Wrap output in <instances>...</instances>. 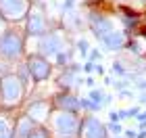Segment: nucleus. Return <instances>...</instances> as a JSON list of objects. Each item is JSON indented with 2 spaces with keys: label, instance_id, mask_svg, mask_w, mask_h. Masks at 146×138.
I'll list each match as a JSON object with an SVG mask.
<instances>
[{
  "label": "nucleus",
  "instance_id": "obj_1",
  "mask_svg": "<svg viewBox=\"0 0 146 138\" xmlns=\"http://www.w3.org/2000/svg\"><path fill=\"white\" fill-rule=\"evenodd\" d=\"M27 42L23 25H6L0 34V75L15 71V67L27 57Z\"/></svg>",
  "mask_w": 146,
  "mask_h": 138
},
{
  "label": "nucleus",
  "instance_id": "obj_2",
  "mask_svg": "<svg viewBox=\"0 0 146 138\" xmlns=\"http://www.w3.org/2000/svg\"><path fill=\"white\" fill-rule=\"evenodd\" d=\"M29 84L17 71L0 75V113L2 115H19L23 105L27 103Z\"/></svg>",
  "mask_w": 146,
  "mask_h": 138
},
{
  "label": "nucleus",
  "instance_id": "obj_3",
  "mask_svg": "<svg viewBox=\"0 0 146 138\" xmlns=\"http://www.w3.org/2000/svg\"><path fill=\"white\" fill-rule=\"evenodd\" d=\"M82 119L84 117H79V113H73V111L52 109L46 119V126H48L52 138H79Z\"/></svg>",
  "mask_w": 146,
  "mask_h": 138
},
{
  "label": "nucleus",
  "instance_id": "obj_4",
  "mask_svg": "<svg viewBox=\"0 0 146 138\" xmlns=\"http://www.w3.org/2000/svg\"><path fill=\"white\" fill-rule=\"evenodd\" d=\"M69 34L61 27V23L54 25L48 34H44L42 38H38L36 40V50L38 55H42L46 59H54L56 55H61L63 50H67L71 48V44H69Z\"/></svg>",
  "mask_w": 146,
  "mask_h": 138
},
{
  "label": "nucleus",
  "instance_id": "obj_5",
  "mask_svg": "<svg viewBox=\"0 0 146 138\" xmlns=\"http://www.w3.org/2000/svg\"><path fill=\"white\" fill-rule=\"evenodd\" d=\"M34 0H0V17L6 25H21L34 9Z\"/></svg>",
  "mask_w": 146,
  "mask_h": 138
},
{
  "label": "nucleus",
  "instance_id": "obj_6",
  "mask_svg": "<svg viewBox=\"0 0 146 138\" xmlns=\"http://www.w3.org/2000/svg\"><path fill=\"white\" fill-rule=\"evenodd\" d=\"M25 27V34H27V38H42L44 34H48V31L54 27V25L50 23L48 15H46V6L44 2H38L34 9H31V13L27 15V19H25L23 23Z\"/></svg>",
  "mask_w": 146,
  "mask_h": 138
},
{
  "label": "nucleus",
  "instance_id": "obj_7",
  "mask_svg": "<svg viewBox=\"0 0 146 138\" xmlns=\"http://www.w3.org/2000/svg\"><path fill=\"white\" fill-rule=\"evenodd\" d=\"M25 63H27V69H29V73H31V82H34V84H42L46 80H50L52 67H54L50 59L38 55V52H27Z\"/></svg>",
  "mask_w": 146,
  "mask_h": 138
},
{
  "label": "nucleus",
  "instance_id": "obj_8",
  "mask_svg": "<svg viewBox=\"0 0 146 138\" xmlns=\"http://www.w3.org/2000/svg\"><path fill=\"white\" fill-rule=\"evenodd\" d=\"M21 111L25 115H29L36 123H46V119H48V115L52 111V98L50 96H36V98L25 103Z\"/></svg>",
  "mask_w": 146,
  "mask_h": 138
},
{
  "label": "nucleus",
  "instance_id": "obj_9",
  "mask_svg": "<svg viewBox=\"0 0 146 138\" xmlns=\"http://www.w3.org/2000/svg\"><path fill=\"white\" fill-rule=\"evenodd\" d=\"M86 19H88V27H90V31L98 38V40H102V38L109 36L111 31H115V25H113L111 17L102 15V13H98V11H94V9L88 11V17H86Z\"/></svg>",
  "mask_w": 146,
  "mask_h": 138
},
{
  "label": "nucleus",
  "instance_id": "obj_10",
  "mask_svg": "<svg viewBox=\"0 0 146 138\" xmlns=\"http://www.w3.org/2000/svg\"><path fill=\"white\" fill-rule=\"evenodd\" d=\"M79 71H82V65H77V63H71L67 65V67H63V71L56 75V88L58 90H67V92H73L77 86H79Z\"/></svg>",
  "mask_w": 146,
  "mask_h": 138
},
{
  "label": "nucleus",
  "instance_id": "obj_11",
  "mask_svg": "<svg viewBox=\"0 0 146 138\" xmlns=\"http://www.w3.org/2000/svg\"><path fill=\"white\" fill-rule=\"evenodd\" d=\"M79 138H109L107 123H102L96 115L86 113V117L82 119V132H79Z\"/></svg>",
  "mask_w": 146,
  "mask_h": 138
},
{
  "label": "nucleus",
  "instance_id": "obj_12",
  "mask_svg": "<svg viewBox=\"0 0 146 138\" xmlns=\"http://www.w3.org/2000/svg\"><path fill=\"white\" fill-rule=\"evenodd\" d=\"M50 98H52V109L73 111V113H79V111H82V98H77L75 92L58 90V92H54Z\"/></svg>",
  "mask_w": 146,
  "mask_h": 138
},
{
  "label": "nucleus",
  "instance_id": "obj_13",
  "mask_svg": "<svg viewBox=\"0 0 146 138\" xmlns=\"http://www.w3.org/2000/svg\"><path fill=\"white\" fill-rule=\"evenodd\" d=\"M86 25H88V19H86V15L82 17V13H77V11L63 13V23H61V27L67 31V34H77V31H84Z\"/></svg>",
  "mask_w": 146,
  "mask_h": 138
},
{
  "label": "nucleus",
  "instance_id": "obj_14",
  "mask_svg": "<svg viewBox=\"0 0 146 138\" xmlns=\"http://www.w3.org/2000/svg\"><path fill=\"white\" fill-rule=\"evenodd\" d=\"M38 126V123L31 119L29 115H25L23 111L19 115H15V126H13V136L15 138H27L29 132Z\"/></svg>",
  "mask_w": 146,
  "mask_h": 138
},
{
  "label": "nucleus",
  "instance_id": "obj_15",
  "mask_svg": "<svg viewBox=\"0 0 146 138\" xmlns=\"http://www.w3.org/2000/svg\"><path fill=\"white\" fill-rule=\"evenodd\" d=\"M100 42H102L104 46H107L109 50H119V48H123V46L127 44V38H125V34H123V31L115 29V31H111L109 36H104Z\"/></svg>",
  "mask_w": 146,
  "mask_h": 138
},
{
  "label": "nucleus",
  "instance_id": "obj_16",
  "mask_svg": "<svg viewBox=\"0 0 146 138\" xmlns=\"http://www.w3.org/2000/svg\"><path fill=\"white\" fill-rule=\"evenodd\" d=\"M73 55H75V50H73V48L63 50L61 55H56L54 59H52V65H56V67H67V65L73 63Z\"/></svg>",
  "mask_w": 146,
  "mask_h": 138
},
{
  "label": "nucleus",
  "instance_id": "obj_17",
  "mask_svg": "<svg viewBox=\"0 0 146 138\" xmlns=\"http://www.w3.org/2000/svg\"><path fill=\"white\" fill-rule=\"evenodd\" d=\"M27 138H52V134H50V130H48L46 123H38V126L29 132Z\"/></svg>",
  "mask_w": 146,
  "mask_h": 138
},
{
  "label": "nucleus",
  "instance_id": "obj_18",
  "mask_svg": "<svg viewBox=\"0 0 146 138\" xmlns=\"http://www.w3.org/2000/svg\"><path fill=\"white\" fill-rule=\"evenodd\" d=\"M104 96H107V94H104L102 88H90V92H88V98H90V101H94L96 105H100V107L104 103Z\"/></svg>",
  "mask_w": 146,
  "mask_h": 138
},
{
  "label": "nucleus",
  "instance_id": "obj_19",
  "mask_svg": "<svg viewBox=\"0 0 146 138\" xmlns=\"http://www.w3.org/2000/svg\"><path fill=\"white\" fill-rule=\"evenodd\" d=\"M75 48H77V52H79V57H82V59H86L90 55V42L86 40V38H79V40L75 42Z\"/></svg>",
  "mask_w": 146,
  "mask_h": 138
},
{
  "label": "nucleus",
  "instance_id": "obj_20",
  "mask_svg": "<svg viewBox=\"0 0 146 138\" xmlns=\"http://www.w3.org/2000/svg\"><path fill=\"white\" fill-rule=\"evenodd\" d=\"M100 109H102L100 105H96L94 101H90L88 96L82 98V111H86V113H96V111H100Z\"/></svg>",
  "mask_w": 146,
  "mask_h": 138
},
{
  "label": "nucleus",
  "instance_id": "obj_21",
  "mask_svg": "<svg viewBox=\"0 0 146 138\" xmlns=\"http://www.w3.org/2000/svg\"><path fill=\"white\" fill-rule=\"evenodd\" d=\"M107 130H109V134H121L123 132V128H121V123H119V121H109L107 123Z\"/></svg>",
  "mask_w": 146,
  "mask_h": 138
},
{
  "label": "nucleus",
  "instance_id": "obj_22",
  "mask_svg": "<svg viewBox=\"0 0 146 138\" xmlns=\"http://www.w3.org/2000/svg\"><path fill=\"white\" fill-rule=\"evenodd\" d=\"M82 71L86 75H90V73H96V63H92V61H86L82 65Z\"/></svg>",
  "mask_w": 146,
  "mask_h": 138
},
{
  "label": "nucleus",
  "instance_id": "obj_23",
  "mask_svg": "<svg viewBox=\"0 0 146 138\" xmlns=\"http://www.w3.org/2000/svg\"><path fill=\"white\" fill-rule=\"evenodd\" d=\"M11 126H9V121H6V115L0 113V134H6V132H11Z\"/></svg>",
  "mask_w": 146,
  "mask_h": 138
},
{
  "label": "nucleus",
  "instance_id": "obj_24",
  "mask_svg": "<svg viewBox=\"0 0 146 138\" xmlns=\"http://www.w3.org/2000/svg\"><path fill=\"white\" fill-rule=\"evenodd\" d=\"M100 59H102V52L98 50V48H92V50H90V55H88V61L96 63V61H100Z\"/></svg>",
  "mask_w": 146,
  "mask_h": 138
},
{
  "label": "nucleus",
  "instance_id": "obj_25",
  "mask_svg": "<svg viewBox=\"0 0 146 138\" xmlns=\"http://www.w3.org/2000/svg\"><path fill=\"white\" fill-rule=\"evenodd\" d=\"M69 11H75V0H65L63 2V13H69Z\"/></svg>",
  "mask_w": 146,
  "mask_h": 138
},
{
  "label": "nucleus",
  "instance_id": "obj_26",
  "mask_svg": "<svg viewBox=\"0 0 146 138\" xmlns=\"http://www.w3.org/2000/svg\"><path fill=\"white\" fill-rule=\"evenodd\" d=\"M125 136H127V138H136V132H134V130H125Z\"/></svg>",
  "mask_w": 146,
  "mask_h": 138
},
{
  "label": "nucleus",
  "instance_id": "obj_27",
  "mask_svg": "<svg viewBox=\"0 0 146 138\" xmlns=\"http://www.w3.org/2000/svg\"><path fill=\"white\" fill-rule=\"evenodd\" d=\"M4 27H6V23H4V19L0 17V34H2V31H4Z\"/></svg>",
  "mask_w": 146,
  "mask_h": 138
},
{
  "label": "nucleus",
  "instance_id": "obj_28",
  "mask_svg": "<svg viewBox=\"0 0 146 138\" xmlns=\"http://www.w3.org/2000/svg\"><path fill=\"white\" fill-rule=\"evenodd\" d=\"M0 138H15V136H13V130H11V132H6V134H0Z\"/></svg>",
  "mask_w": 146,
  "mask_h": 138
},
{
  "label": "nucleus",
  "instance_id": "obj_29",
  "mask_svg": "<svg viewBox=\"0 0 146 138\" xmlns=\"http://www.w3.org/2000/svg\"><path fill=\"white\" fill-rule=\"evenodd\" d=\"M86 84H88L90 88H94V80H92V77H86Z\"/></svg>",
  "mask_w": 146,
  "mask_h": 138
},
{
  "label": "nucleus",
  "instance_id": "obj_30",
  "mask_svg": "<svg viewBox=\"0 0 146 138\" xmlns=\"http://www.w3.org/2000/svg\"><path fill=\"white\" fill-rule=\"evenodd\" d=\"M96 73H98V75H102V73H104V69H102V65H96Z\"/></svg>",
  "mask_w": 146,
  "mask_h": 138
}]
</instances>
